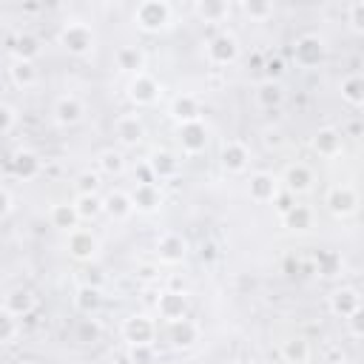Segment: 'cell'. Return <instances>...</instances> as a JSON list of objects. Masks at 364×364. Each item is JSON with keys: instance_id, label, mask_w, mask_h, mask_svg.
Wrapping results in <instances>:
<instances>
[{"instance_id": "cell-41", "label": "cell", "mask_w": 364, "mask_h": 364, "mask_svg": "<svg viewBox=\"0 0 364 364\" xmlns=\"http://www.w3.org/2000/svg\"><path fill=\"white\" fill-rule=\"evenodd\" d=\"M200 12H203V15H222V12H225V6H222V4H220V6L205 4V6H200Z\"/></svg>"}, {"instance_id": "cell-1", "label": "cell", "mask_w": 364, "mask_h": 364, "mask_svg": "<svg viewBox=\"0 0 364 364\" xmlns=\"http://www.w3.org/2000/svg\"><path fill=\"white\" fill-rule=\"evenodd\" d=\"M63 46H66L72 55H86V52H91V46H94V35H91V29L83 26V23H69V26L63 29Z\"/></svg>"}, {"instance_id": "cell-7", "label": "cell", "mask_w": 364, "mask_h": 364, "mask_svg": "<svg viewBox=\"0 0 364 364\" xmlns=\"http://www.w3.org/2000/svg\"><path fill=\"white\" fill-rule=\"evenodd\" d=\"M128 200H131V205L140 208V211H157L162 197H159V188L154 186V182H140L137 191H134Z\"/></svg>"}, {"instance_id": "cell-2", "label": "cell", "mask_w": 364, "mask_h": 364, "mask_svg": "<svg viewBox=\"0 0 364 364\" xmlns=\"http://www.w3.org/2000/svg\"><path fill=\"white\" fill-rule=\"evenodd\" d=\"M168 15H171V9L165 6V4H142L140 9H137V23L145 29V32H157V29H162L165 23H168Z\"/></svg>"}, {"instance_id": "cell-16", "label": "cell", "mask_w": 364, "mask_h": 364, "mask_svg": "<svg viewBox=\"0 0 364 364\" xmlns=\"http://www.w3.org/2000/svg\"><path fill=\"white\" fill-rule=\"evenodd\" d=\"M171 341L176 347H191L197 341V327L188 322V319H179V322H171Z\"/></svg>"}, {"instance_id": "cell-32", "label": "cell", "mask_w": 364, "mask_h": 364, "mask_svg": "<svg viewBox=\"0 0 364 364\" xmlns=\"http://www.w3.org/2000/svg\"><path fill=\"white\" fill-rule=\"evenodd\" d=\"M18 333V324H15V316L9 310H0V344L12 341Z\"/></svg>"}, {"instance_id": "cell-6", "label": "cell", "mask_w": 364, "mask_h": 364, "mask_svg": "<svg viewBox=\"0 0 364 364\" xmlns=\"http://www.w3.org/2000/svg\"><path fill=\"white\" fill-rule=\"evenodd\" d=\"M117 137H120V142H123V145H137V142H142L145 128H142L140 117H137V114H125V117H120V120H117Z\"/></svg>"}, {"instance_id": "cell-17", "label": "cell", "mask_w": 364, "mask_h": 364, "mask_svg": "<svg viewBox=\"0 0 364 364\" xmlns=\"http://www.w3.org/2000/svg\"><path fill=\"white\" fill-rule=\"evenodd\" d=\"M327 205L333 214H350L356 208V194L350 188H333L327 197Z\"/></svg>"}, {"instance_id": "cell-37", "label": "cell", "mask_w": 364, "mask_h": 364, "mask_svg": "<svg viewBox=\"0 0 364 364\" xmlns=\"http://www.w3.org/2000/svg\"><path fill=\"white\" fill-rule=\"evenodd\" d=\"M279 100H282V91H279V86L268 83V86H262V89H259V103H262V106H276Z\"/></svg>"}, {"instance_id": "cell-33", "label": "cell", "mask_w": 364, "mask_h": 364, "mask_svg": "<svg viewBox=\"0 0 364 364\" xmlns=\"http://www.w3.org/2000/svg\"><path fill=\"white\" fill-rule=\"evenodd\" d=\"M97 188H100V176H97V174H83V176L77 179L80 197H91V194H97Z\"/></svg>"}, {"instance_id": "cell-35", "label": "cell", "mask_w": 364, "mask_h": 364, "mask_svg": "<svg viewBox=\"0 0 364 364\" xmlns=\"http://www.w3.org/2000/svg\"><path fill=\"white\" fill-rule=\"evenodd\" d=\"M100 168H103V171H108V174H120V171H123V154H117V151H106V154L100 157Z\"/></svg>"}, {"instance_id": "cell-12", "label": "cell", "mask_w": 364, "mask_h": 364, "mask_svg": "<svg viewBox=\"0 0 364 364\" xmlns=\"http://www.w3.org/2000/svg\"><path fill=\"white\" fill-rule=\"evenodd\" d=\"M251 197L256 203H268V200H276V179L271 174H256L251 179Z\"/></svg>"}, {"instance_id": "cell-11", "label": "cell", "mask_w": 364, "mask_h": 364, "mask_svg": "<svg viewBox=\"0 0 364 364\" xmlns=\"http://www.w3.org/2000/svg\"><path fill=\"white\" fill-rule=\"evenodd\" d=\"M157 97H159V86H157L151 77L137 74V80L131 83V100L140 103V106H151Z\"/></svg>"}, {"instance_id": "cell-18", "label": "cell", "mask_w": 364, "mask_h": 364, "mask_svg": "<svg viewBox=\"0 0 364 364\" xmlns=\"http://www.w3.org/2000/svg\"><path fill=\"white\" fill-rule=\"evenodd\" d=\"M358 307H361V302H358V293L356 290H339V293H333V310L339 316H353V313H358Z\"/></svg>"}, {"instance_id": "cell-29", "label": "cell", "mask_w": 364, "mask_h": 364, "mask_svg": "<svg viewBox=\"0 0 364 364\" xmlns=\"http://www.w3.org/2000/svg\"><path fill=\"white\" fill-rule=\"evenodd\" d=\"M12 77H15L18 86H32L38 80V72H35L32 60H18L15 69H12Z\"/></svg>"}, {"instance_id": "cell-10", "label": "cell", "mask_w": 364, "mask_h": 364, "mask_svg": "<svg viewBox=\"0 0 364 364\" xmlns=\"http://www.w3.org/2000/svg\"><path fill=\"white\" fill-rule=\"evenodd\" d=\"M205 142H208V134H205V125L200 120L182 125V148H186V151L197 154V151L205 148Z\"/></svg>"}, {"instance_id": "cell-23", "label": "cell", "mask_w": 364, "mask_h": 364, "mask_svg": "<svg viewBox=\"0 0 364 364\" xmlns=\"http://www.w3.org/2000/svg\"><path fill=\"white\" fill-rule=\"evenodd\" d=\"M15 171H18V176H35L40 171V159L32 151H18L15 154Z\"/></svg>"}, {"instance_id": "cell-36", "label": "cell", "mask_w": 364, "mask_h": 364, "mask_svg": "<svg viewBox=\"0 0 364 364\" xmlns=\"http://www.w3.org/2000/svg\"><path fill=\"white\" fill-rule=\"evenodd\" d=\"M341 91H344V97H347L353 106H358V103H361V77H350Z\"/></svg>"}, {"instance_id": "cell-8", "label": "cell", "mask_w": 364, "mask_h": 364, "mask_svg": "<svg viewBox=\"0 0 364 364\" xmlns=\"http://www.w3.org/2000/svg\"><path fill=\"white\" fill-rule=\"evenodd\" d=\"M69 251L77 259H91L97 254V239L89 231H69Z\"/></svg>"}, {"instance_id": "cell-25", "label": "cell", "mask_w": 364, "mask_h": 364, "mask_svg": "<svg viewBox=\"0 0 364 364\" xmlns=\"http://www.w3.org/2000/svg\"><path fill=\"white\" fill-rule=\"evenodd\" d=\"M74 211H77L80 220H94V217L103 211V200H100L97 194H91V197H77Z\"/></svg>"}, {"instance_id": "cell-3", "label": "cell", "mask_w": 364, "mask_h": 364, "mask_svg": "<svg viewBox=\"0 0 364 364\" xmlns=\"http://www.w3.org/2000/svg\"><path fill=\"white\" fill-rule=\"evenodd\" d=\"M237 55H239V46H237V40H234L231 35H220V38H214L211 46H208V57H211L214 63H220V66L234 63Z\"/></svg>"}, {"instance_id": "cell-27", "label": "cell", "mask_w": 364, "mask_h": 364, "mask_svg": "<svg viewBox=\"0 0 364 364\" xmlns=\"http://www.w3.org/2000/svg\"><path fill=\"white\" fill-rule=\"evenodd\" d=\"M32 307H35V299H32V293H26V290H18V293H12V296H9V302H6V310H9L12 316L29 313Z\"/></svg>"}, {"instance_id": "cell-31", "label": "cell", "mask_w": 364, "mask_h": 364, "mask_svg": "<svg viewBox=\"0 0 364 364\" xmlns=\"http://www.w3.org/2000/svg\"><path fill=\"white\" fill-rule=\"evenodd\" d=\"M339 134L336 131H322V134H316V151H322V154H336L339 151Z\"/></svg>"}, {"instance_id": "cell-5", "label": "cell", "mask_w": 364, "mask_h": 364, "mask_svg": "<svg viewBox=\"0 0 364 364\" xmlns=\"http://www.w3.org/2000/svg\"><path fill=\"white\" fill-rule=\"evenodd\" d=\"M159 316L162 319H168V322H179V319H186V307H188V302H186V293H162L159 296Z\"/></svg>"}, {"instance_id": "cell-28", "label": "cell", "mask_w": 364, "mask_h": 364, "mask_svg": "<svg viewBox=\"0 0 364 364\" xmlns=\"http://www.w3.org/2000/svg\"><path fill=\"white\" fill-rule=\"evenodd\" d=\"M117 63H120L123 72H137V74H140V69H142V55H140L137 49H120V52H117Z\"/></svg>"}, {"instance_id": "cell-14", "label": "cell", "mask_w": 364, "mask_h": 364, "mask_svg": "<svg viewBox=\"0 0 364 364\" xmlns=\"http://www.w3.org/2000/svg\"><path fill=\"white\" fill-rule=\"evenodd\" d=\"M222 165L228 171H234V174L245 171V165H248V148L242 142H228L225 151H222Z\"/></svg>"}, {"instance_id": "cell-9", "label": "cell", "mask_w": 364, "mask_h": 364, "mask_svg": "<svg viewBox=\"0 0 364 364\" xmlns=\"http://www.w3.org/2000/svg\"><path fill=\"white\" fill-rule=\"evenodd\" d=\"M55 117L60 125H74L83 120V103L77 97H60L55 106Z\"/></svg>"}, {"instance_id": "cell-26", "label": "cell", "mask_w": 364, "mask_h": 364, "mask_svg": "<svg viewBox=\"0 0 364 364\" xmlns=\"http://www.w3.org/2000/svg\"><path fill=\"white\" fill-rule=\"evenodd\" d=\"M282 353H285V358H288V361H296V364H305V361L310 358V347H307V341H302V339H290V341H285Z\"/></svg>"}, {"instance_id": "cell-30", "label": "cell", "mask_w": 364, "mask_h": 364, "mask_svg": "<svg viewBox=\"0 0 364 364\" xmlns=\"http://www.w3.org/2000/svg\"><path fill=\"white\" fill-rule=\"evenodd\" d=\"M97 305H100V290H97V288H80V293H77V307H80L83 313H91V310H97Z\"/></svg>"}, {"instance_id": "cell-34", "label": "cell", "mask_w": 364, "mask_h": 364, "mask_svg": "<svg viewBox=\"0 0 364 364\" xmlns=\"http://www.w3.org/2000/svg\"><path fill=\"white\" fill-rule=\"evenodd\" d=\"M288 222H290L293 228L305 231V228H310V211H307V208H302V205H296V208H290V211H288Z\"/></svg>"}, {"instance_id": "cell-22", "label": "cell", "mask_w": 364, "mask_h": 364, "mask_svg": "<svg viewBox=\"0 0 364 364\" xmlns=\"http://www.w3.org/2000/svg\"><path fill=\"white\" fill-rule=\"evenodd\" d=\"M310 182H313V176H310V171L305 168V165H293V168H288V188L290 191H307L310 188Z\"/></svg>"}, {"instance_id": "cell-38", "label": "cell", "mask_w": 364, "mask_h": 364, "mask_svg": "<svg viewBox=\"0 0 364 364\" xmlns=\"http://www.w3.org/2000/svg\"><path fill=\"white\" fill-rule=\"evenodd\" d=\"M18 52H21L23 60L35 57V55H38V40H35V38H21V40H18Z\"/></svg>"}, {"instance_id": "cell-39", "label": "cell", "mask_w": 364, "mask_h": 364, "mask_svg": "<svg viewBox=\"0 0 364 364\" xmlns=\"http://www.w3.org/2000/svg\"><path fill=\"white\" fill-rule=\"evenodd\" d=\"M15 125V111L9 106H0V134H6Z\"/></svg>"}, {"instance_id": "cell-24", "label": "cell", "mask_w": 364, "mask_h": 364, "mask_svg": "<svg viewBox=\"0 0 364 364\" xmlns=\"http://www.w3.org/2000/svg\"><path fill=\"white\" fill-rule=\"evenodd\" d=\"M296 57H299V63H302V66H313V63L322 57V43H316V40L305 38V40L296 46Z\"/></svg>"}, {"instance_id": "cell-21", "label": "cell", "mask_w": 364, "mask_h": 364, "mask_svg": "<svg viewBox=\"0 0 364 364\" xmlns=\"http://www.w3.org/2000/svg\"><path fill=\"white\" fill-rule=\"evenodd\" d=\"M77 220H80V217H77L74 205H55V208H52V225L60 228V231H74Z\"/></svg>"}, {"instance_id": "cell-4", "label": "cell", "mask_w": 364, "mask_h": 364, "mask_svg": "<svg viewBox=\"0 0 364 364\" xmlns=\"http://www.w3.org/2000/svg\"><path fill=\"white\" fill-rule=\"evenodd\" d=\"M123 333H125V339L131 344H151V339H154V322L145 319V316H131L125 322Z\"/></svg>"}, {"instance_id": "cell-40", "label": "cell", "mask_w": 364, "mask_h": 364, "mask_svg": "<svg viewBox=\"0 0 364 364\" xmlns=\"http://www.w3.org/2000/svg\"><path fill=\"white\" fill-rule=\"evenodd\" d=\"M9 208H12V200H9V194H6L4 188H0V217H6Z\"/></svg>"}, {"instance_id": "cell-13", "label": "cell", "mask_w": 364, "mask_h": 364, "mask_svg": "<svg viewBox=\"0 0 364 364\" xmlns=\"http://www.w3.org/2000/svg\"><path fill=\"white\" fill-rule=\"evenodd\" d=\"M182 256H186V242H182L179 237L168 234V237L159 239V259H162V262L176 265V262H182Z\"/></svg>"}, {"instance_id": "cell-19", "label": "cell", "mask_w": 364, "mask_h": 364, "mask_svg": "<svg viewBox=\"0 0 364 364\" xmlns=\"http://www.w3.org/2000/svg\"><path fill=\"white\" fill-rule=\"evenodd\" d=\"M176 168H179V162H176L168 151H159V154H154V157H151V174H154L157 179L174 176V174H176Z\"/></svg>"}, {"instance_id": "cell-20", "label": "cell", "mask_w": 364, "mask_h": 364, "mask_svg": "<svg viewBox=\"0 0 364 364\" xmlns=\"http://www.w3.org/2000/svg\"><path fill=\"white\" fill-rule=\"evenodd\" d=\"M103 211H108L114 220H125L131 211H134V205H131V200H128V194H111L108 200H103Z\"/></svg>"}, {"instance_id": "cell-15", "label": "cell", "mask_w": 364, "mask_h": 364, "mask_svg": "<svg viewBox=\"0 0 364 364\" xmlns=\"http://www.w3.org/2000/svg\"><path fill=\"white\" fill-rule=\"evenodd\" d=\"M171 114L186 125V123H197L200 120V108H197V100L194 97H176L174 103H171Z\"/></svg>"}]
</instances>
